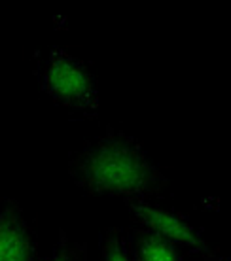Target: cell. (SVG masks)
Wrapping results in <instances>:
<instances>
[{
	"instance_id": "cell-1",
	"label": "cell",
	"mask_w": 231,
	"mask_h": 261,
	"mask_svg": "<svg viewBox=\"0 0 231 261\" xmlns=\"http://www.w3.org/2000/svg\"><path fill=\"white\" fill-rule=\"evenodd\" d=\"M66 172L87 195L153 199L169 184L163 170L146 155L142 142L112 127L72 151Z\"/></svg>"
},
{
	"instance_id": "cell-2",
	"label": "cell",
	"mask_w": 231,
	"mask_h": 261,
	"mask_svg": "<svg viewBox=\"0 0 231 261\" xmlns=\"http://www.w3.org/2000/svg\"><path fill=\"white\" fill-rule=\"evenodd\" d=\"M31 68L40 91L53 105L86 119L99 116V74L91 61L66 47L53 46L36 49Z\"/></svg>"
},
{
	"instance_id": "cell-3",
	"label": "cell",
	"mask_w": 231,
	"mask_h": 261,
	"mask_svg": "<svg viewBox=\"0 0 231 261\" xmlns=\"http://www.w3.org/2000/svg\"><path fill=\"white\" fill-rule=\"evenodd\" d=\"M125 208L135 225L150 229L167 241L176 244L186 254L201 255L207 261H224L218 248L203 237V231L195 227L188 216L165 201L153 199H123Z\"/></svg>"
},
{
	"instance_id": "cell-4",
	"label": "cell",
	"mask_w": 231,
	"mask_h": 261,
	"mask_svg": "<svg viewBox=\"0 0 231 261\" xmlns=\"http://www.w3.org/2000/svg\"><path fill=\"white\" fill-rule=\"evenodd\" d=\"M0 261H40L36 220L10 197L0 199Z\"/></svg>"
},
{
	"instance_id": "cell-5",
	"label": "cell",
	"mask_w": 231,
	"mask_h": 261,
	"mask_svg": "<svg viewBox=\"0 0 231 261\" xmlns=\"http://www.w3.org/2000/svg\"><path fill=\"white\" fill-rule=\"evenodd\" d=\"M133 261H188V254L165 237L140 225L123 229Z\"/></svg>"
},
{
	"instance_id": "cell-6",
	"label": "cell",
	"mask_w": 231,
	"mask_h": 261,
	"mask_svg": "<svg viewBox=\"0 0 231 261\" xmlns=\"http://www.w3.org/2000/svg\"><path fill=\"white\" fill-rule=\"evenodd\" d=\"M40 261H89V250L86 242L72 241L65 231H59L53 250Z\"/></svg>"
},
{
	"instance_id": "cell-7",
	"label": "cell",
	"mask_w": 231,
	"mask_h": 261,
	"mask_svg": "<svg viewBox=\"0 0 231 261\" xmlns=\"http://www.w3.org/2000/svg\"><path fill=\"white\" fill-rule=\"evenodd\" d=\"M100 261H133L125 241V233L121 227H108L102 239Z\"/></svg>"
}]
</instances>
